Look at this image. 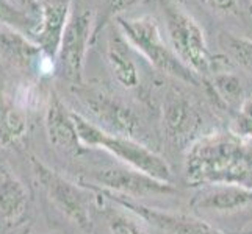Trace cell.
Returning a JSON list of instances; mask_svg holds the SVG:
<instances>
[{"label":"cell","mask_w":252,"mask_h":234,"mask_svg":"<svg viewBox=\"0 0 252 234\" xmlns=\"http://www.w3.org/2000/svg\"><path fill=\"white\" fill-rule=\"evenodd\" d=\"M187 181L194 186L238 184L252 187V144L235 134H205L189 147Z\"/></svg>","instance_id":"obj_1"},{"label":"cell","mask_w":252,"mask_h":234,"mask_svg":"<svg viewBox=\"0 0 252 234\" xmlns=\"http://www.w3.org/2000/svg\"><path fill=\"white\" fill-rule=\"evenodd\" d=\"M32 181L50 211L86 234L94 233L95 194L80 181H74L44 162L36 155H27Z\"/></svg>","instance_id":"obj_2"},{"label":"cell","mask_w":252,"mask_h":234,"mask_svg":"<svg viewBox=\"0 0 252 234\" xmlns=\"http://www.w3.org/2000/svg\"><path fill=\"white\" fill-rule=\"evenodd\" d=\"M161 11L168 44L180 61L201 77L205 84L207 78L220 71L221 64L229 63V58H220L212 53L202 27L179 0H163Z\"/></svg>","instance_id":"obj_3"},{"label":"cell","mask_w":252,"mask_h":234,"mask_svg":"<svg viewBox=\"0 0 252 234\" xmlns=\"http://www.w3.org/2000/svg\"><path fill=\"white\" fill-rule=\"evenodd\" d=\"M115 22L130 47L135 49L144 59H147L151 66L157 69L160 74L185 84L205 88L202 78L197 77L193 71H189L172 52L171 46L163 39L158 22L152 16H118Z\"/></svg>","instance_id":"obj_4"},{"label":"cell","mask_w":252,"mask_h":234,"mask_svg":"<svg viewBox=\"0 0 252 234\" xmlns=\"http://www.w3.org/2000/svg\"><path fill=\"white\" fill-rule=\"evenodd\" d=\"M74 119L77 131H79L80 141L85 145V149L103 150L111 156H115L119 162L126 164V166L133 167L155 180L163 181V183L172 184V172L169 164L155 150L149 149L140 141L103 131L102 128L94 125L75 111Z\"/></svg>","instance_id":"obj_5"},{"label":"cell","mask_w":252,"mask_h":234,"mask_svg":"<svg viewBox=\"0 0 252 234\" xmlns=\"http://www.w3.org/2000/svg\"><path fill=\"white\" fill-rule=\"evenodd\" d=\"M69 91L79 108L85 109V112L79 114L102 128L103 131L126 136L135 141H141L146 136L144 122L135 108L128 106L100 86L83 81L69 86Z\"/></svg>","instance_id":"obj_6"},{"label":"cell","mask_w":252,"mask_h":234,"mask_svg":"<svg viewBox=\"0 0 252 234\" xmlns=\"http://www.w3.org/2000/svg\"><path fill=\"white\" fill-rule=\"evenodd\" d=\"M36 190L0 156V234H30L36 222Z\"/></svg>","instance_id":"obj_7"},{"label":"cell","mask_w":252,"mask_h":234,"mask_svg":"<svg viewBox=\"0 0 252 234\" xmlns=\"http://www.w3.org/2000/svg\"><path fill=\"white\" fill-rule=\"evenodd\" d=\"M77 6L79 11L71 13L55 59V74L66 80L69 86L85 81V59L90 47L94 44L95 13L80 2H77Z\"/></svg>","instance_id":"obj_8"},{"label":"cell","mask_w":252,"mask_h":234,"mask_svg":"<svg viewBox=\"0 0 252 234\" xmlns=\"http://www.w3.org/2000/svg\"><path fill=\"white\" fill-rule=\"evenodd\" d=\"M160 122L163 136L174 149H189L199 137L204 127V114L197 102L185 91L168 86L161 95Z\"/></svg>","instance_id":"obj_9"},{"label":"cell","mask_w":252,"mask_h":234,"mask_svg":"<svg viewBox=\"0 0 252 234\" xmlns=\"http://www.w3.org/2000/svg\"><path fill=\"white\" fill-rule=\"evenodd\" d=\"M79 181L133 200L143 197H166L177 194V187L171 183H163L126 164L86 169L79 177Z\"/></svg>","instance_id":"obj_10"},{"label":"cell","mask_w":252,"mask_h":234,"mask_svg":"<svg viewBox=\"0 0 252 234\" xmlns=\"http://www.w3.org/2000/svg\"><path fill=\"white\" fill-rule=\"evenodd\" d=\"M0 69L16 72L17 77L44 81L55 75V63L46 56L22 31L0 24Z\"/></svg>","instance_id":"obj_11"},{"label":"cell","mask_w":252,"mask_h":234,"mask_svg":"<svg viewBox=\"0 0 252 234\" xmlns=\"http://www.w3.org/2000/svg\"><path fill=\"white\" fill-rule=\"evenodd\" d=\"M82 184L91 189L93 192L102 195L103 198H107V200L126 208L127 211L133 212L136 217H140L147 227L157 230L163 234H224L220 230H216L213 225L207 223L202 219L189 217V215L180 214V212L160 211L157 208H151L143 203H138L133 200V198L108 192V190L99 189V187L91 186L88 183H82Z\"/></svg>","instance_id":"obj_12"},{"label":"cell","mask_w":252,"mask_h":234,"mask_svg":"<svg viewBox=\"0 0 252 234\" xmlns=\"http://www.w3.org/2000/svg\"><path fill=\"white\" fill-rule=\"evenodd\" d=\"M38 117L14 99L8 81L0 78V150L27 156Z\"/></svg>","instance_id":"obj_13"},{"label":"cell","mask_w":252,"mask_h":234,"mask_svg":"<svg viewBox=\"0 0 252 234\" xmlns=\"http://www.w3.org/2000/svg\"><path fill=\"white\" fill-rule=\"evenodd\" d=\"M42 125L49 145L58 155L77 159L86 152L77 131L74 111L67 108L54 88L49 92L46 108L42 112Z\"/></svg>","instance_id":"obj_14"},{"label":"cell","mask_w":252,"mask_h":234,"mask_svg":"<svg viewBox=\"0 0 252 234\" xmlns=\"http://www.w3.org/2000/svg\"><path fill=\"white\" fill-rule=\"evenodd\" d=\"M191 208L204 217H230L252 212V187L238 184H204Z\"/></svg>","instance_id":"obj_15"},{"label":"cell","mask_w":252,"mask_h":234,"mask_svg":"<svg viewBox=\"0 0 252 234\" xmlns=\"http://www.w3.org/2000/svg\"><path fill=\"white\" fill-rule=\"evenodd\" d=\"M72 5L74 0H39L38 3V27L32 34V41L54 63L72 13Z\"/></svg>","instance_id":"obj_16"},{"label":"cell","mask_w":252,"mask_h":234,"mask_svg":"<svg viewBox=\"0 0 252 234\" xmlns=\"http://www.w3.org/2000/svg\"><path fill=\"white\" fill-rule=\"evenodd\" d=\"M107 61L115 80L124 89H136L140 86V71L133 61L132 47L118 25L110 27L107 36Z\"/></svg>","instance_id":"obj_17"},{"label":"cell","mask_w":252,"mask_h":234,"mask_svg":"<svg viewBox=\"0 0 252 234\" xmlns=\"http://www.w3.org/2000/svg\"><path fill=\"white\" fill-rule=\"evenodd\" d=\"M205 89L221 106L235 108V111L248 97L241 78L232 71H216L205 80Z\"/></svg>","instance_id":"obj_18"},{"label":"cell","mask_w":252,"mask_h":234,"mask_svg":"<svg viewBox=\"0 0 252 234\" xmlns=\"http://www.w3.org/2000/svg\"><path fill=\"white\" fill-rule=\"evenodd\" d=\"M99 197L105 202V205H95V208H97V212L102 215L103 225H105L108 234H152L147 230L146 223H143L141 219L136 217L133 212L107 200L102 195Z\"/></svg>","instance_id":"obj_19"},{"label":"cell","mask_w":252,"mask_h":234,"mask_svg":"<svg viewBox=\"0 0 252 234\" xmlns=\"http://www.w3.org/2000/svg\"><path fill=\"white\" fill-rule=\"evenodd\" d=\"M0 24L22 31L32 39L38 27V17L16 6L11 0H0Z\"/></svg>","instance_id":"obj_20"},{"label":"cell","mask_w":252,"mask_h":234,"mask_svg":"<svg viewBox=\"0 0 252 234\" xmlns=\"http://www.w3.org/2000/svg\"><path fill=\"white\" fill-rule=\"evenodd\" d=\"M221 46L225 50V56L237 63L240 67L252 74V39L235 36L230 33L221 34Z\"/></svg>","instance_id":"obj_21"},{"label":"cell","mask_w":252,"mask_h":234,"mask_svg":"<svg viewBox=\"0 0 252 234\" xmlns=\"http://www.w3.org/2000/svg\"><path fill=\"white\" fill-rule=\"evenodd\" d=\"M144 0H103L100 13L95 14V24H94V42L99 38L100 31L105 30L111 21H115L118 16H123V13L128 8H132Z\"/></svg>","instance_id":"obj_22"},{"label":"cell","mask_w":252,"mask_h":234,"mask_svg":"<svg viewBox=\"0 0 252 234\" xmlns=\"http://www.w3.org/2000/svg\"><path fill=\"white\" fill-rule=\"evenodd\" d=\"M233 134L252 144V94L248 95L246 100L241 103V106L235 111Z\"/></svg>","instance_id":"obj_23"},{"label":"cell","mask_w":252,"mask_h":234,"mask_svg":"<svg viewBox=\"0 0 252 234\" xmlns=\"http://www.w3.org/2000/svg\"><path fill=\"white\" fill-rule=\"evenodd\" d=\"M208 11L222 17H238L243 14V0H199Z\"/></svg>","instance_id":"obj_24"},{"label":"cell","mask_w":252,"mask_h":234,"mask_svg":"<svg viewBox=\"0 0 252 234\" xmlns=\"http://www.w3.org/2000/svg\"><path fill=\"white\" fill-rule=\"evenodd\" d=\"M11 2L16 6H19L21 10L38 17V3H39V0H11Z\"/></svg>","instance_id":"obj_25"},{"label":"cell","mask_w":252,"mask_h":234,"mask_svg":"<svg viewBox=\"0 0 252 234\" xmlns=\"http://www.w3.org/2000/svg\"><path fill=\"white\" fill-rule=\"evenodd\" d=\"M251 10H252V5H251Z\"/></svg>","instance_id":"obj_26"}]
</instances>
